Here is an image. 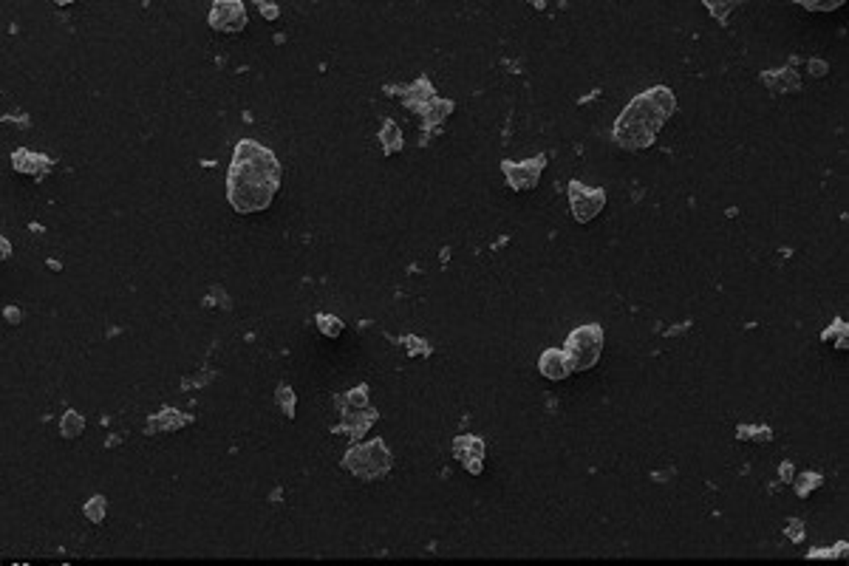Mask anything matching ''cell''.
<instances>
[{
  "instance_id": "6",
  "label": "cell",
  "mask_w": 849,
  "mask_h": 566,
  "mask_svg": "<svg viewBox=\"0 0 849 566\" xmlns=\"http://www.w3.org/2000/svg\"><path fill=\"white\" fill-rule=\"evenodd\" d=\"M566 193H570V207H572V216L575 221L586 224L592 221L595 216H600L603 207H606V190L603 187H589L578 179H572L566 184Z\"/></svg>"
},
{
  "instance_id": "27",
  "label": "cell",
  "mask_w": 849,
  "mask_h": 566,
  "mask_svg": "<svg viewBox=\"0 0 849 566\" xmlns=\"http://www.w3.org/2000/svg\"><path fill=\"white\" fill-rule=\"evenodd\" d=\"M739 4L736 0H728V4H717V0H705V9H711V15L714 18H719L722 23H728V15H731V9H736Z\"/></svg>"
},
{
  "instance_id": "9",
  "label": "cell",
  "mask_w": 849,
  "mask_h": 566,
  "mask_svg": "<svg viewBox=\"0 0 849 566\" xmlns=\"http://www.w3.org/2000/svg\"><path fill=\"white\" fill-rule=\"evenodd\" d=\"M453 456L462 462V467L473 476H478L484 470V439L481 436H456L453 439Z\"/></svg>"
},
{
  "instance_id": "33",
  "label": "cell",
  "mask_w": 849,
  "mask_h": 566,
  "mask_svg": "<svg viewBox=\"0 0 849 566\" xmlns=\"http://www.w3.org/2000/svg\"><path fill=\"white\" fill-rule=\"evenodd\" d=\"M258 9H261V15H263V18H269V20H275V18L280 15L275 4H263V0H261V4H258Z\"/></svg>"
},
{
  "instance_id": "17",
  "label": "cell",
  "mask_w": 849,
  "mask_h": 566,
  "mask_svg": "<svg viewBox=\"0 0 849 566\" xmlns=\"http://www.w3.org/2000/svg\"><path fill=\"white\" fill-rule=\"evenodd\" d=\"M450 113H453V102H450V99H439V97H436V99H434L428 108L422 111V119H424V125H428V127H439V125H442V122H445Z\"/></svg>"
},
{
  "instance_id": "29",
  "label": "cell",
  "mask_w": 849,
  "mask_h": 566,
  "mask_svg": "<svg viewBox=\"0 0 849 566\" xmlns=\"http://www.w3.org/2000/svg\"><path fill=\"white\" fill-rule=\"evenodd\" d=\"M787 535H790V541H804V524L801 521H787Z\"/></svg>"
},
{
  "instance_id": "19",
  "label": "cell",
  "mask_w": 849,
  "mask_h": 566,
  "mask_svg": "<svg viewBox=\"0 0 849 566\" xmlns=\"http://www.w3.org/2000/svg\"><path fill=\"white\" fill-rule=\"evenodd\" d=\"M275 399H277V408H280L283 416H287V419H295V413H298V396H295V391H292L287 382H280V385L275 388Z\"/></svg>"
},
{
  "instance_id": "4",
  "label": "cell",
  "mask_w": 849,
  "mask_h": 566,
  "mask_svg": "<svg viewBox=\"0 0 849 566\" xmlns=\"http://www.w3.org/2000/svg\"><path fill=\"white\" fill-rule=\"evenodd\" d=\"M603 345H606L603 326L600 323H586V326H578V329L570 331V337H566V343H563V351L572 363V371H589V368L598 366Z\"/></svg>"
},
{
  "instance_id": "26",
  "label": "cell",
  "mask_w": 849,
  "mask_h": 566,
  "mask_svg": "<svg viewBox=\"0 0 849 566\" xmlns=\"http://www.w3.org/2000/svg\"><path fill=\"white\" fill-rule=\"evenodd\" d=\"M799 6L810 12H835L843 6V0H799Z\"/></svg>"
},
{
  "instance_id": "20",
  "label": "cell",
  "mask_w": 849,
  "mask_h": 566,
  "mask_svg": "<svg viewBox=\"0 0 849 566\" xmlns=\"http://www.w3.org/2000/svg\"><path fill=\"white\" fill-rule=\"evenodd\" d=\"M337 405H340V410H357V408H368V385H357V388H351L348 394L337 396Z\"/></svg>"
},
{
  "instance_id": "30",
  "label": "cell",
  "mask_w": 849,
  "mask_h": 566,
  "mask_svg": "<svg viewBox=\"0 0 849 566\" xmlns=\"http://www.w3.org/2000/svg\"><path fill=\"white\" fill-rule=\"evenodd\" d=\"M807 68H810V74H813V77H824L827 71H829V65H827L824 60H810V62H807Z\"/></svg>"
},
{
  "instance_id": "31",
  "label": "cell",
  "mask_w": 849,
  "mask_h": 566,
  "mask_svg": "<svg viewBox=\"0 0 849 566\" xmlns=\"http://www.w3.org/2000/svg\"><path fill=\"white\" fill-rule=\"evenodd\" d=\"M402 343H405V345H410V348H413V351H410V354H428V343H422V340H416V337H405V340H402Z\"/></svg>"
},
{
  "instance_id": "12",
  "label": "cell",
  "mask_w": 849,
  "mask_h": 566,
  "mask_svg": "<svg viewBox=\"0 0 849 566\" xmlns=\"http://www.w3.org/2000/svg\"><path fill=\"white\" fill-rule=\"evenodd\" d=\"M12 165H15V170L18 173H26V176H37V179H43L51 167H54V159H48V156H43V153H34V151H29V148H18L15 153H12Z\"/></svg>"
},
{
  "instance_id": "18",
  "label": "cell",
  "mask_w": 849,
  "mask_h": 566,
  "mask_svg": "<svg viewBox=\"0 0 849 566\" xmlns=\"http://www.w3.org/2000/svg\"><path fill=\"white\" fill-rule=\"evenodd\" d=\"M83 431H85V416L77 413L74 408H68L62 413V419H60V436L62 439H77Z\"/></svg>"
},
{
  "instance_id": "16",
  "label": "cell",
  "mask_w": 849,
  "mask_h": 566,
  "mask_svg": "<svg viewBox=\"0 0 849 566\" xmlns=\"http://www.w3.org/2000/svg\"><path fill=\"white\" fill-rule=\"evenodd\" d=\"M380 145H382V153L385 156H394L396 151H402V130L394 119H385L382 127H380Z\"/></svg>"
},
{
  "instance_id": "13",
  "label": "cell",
  "mask_w": 849,
  "mask_h": 566,
  "mask_svg": "<svg viewBox=\"0 0 849 566\" xmlns=\"http://www.w3.org/2000/svg\"><path fill=\"white\" fill-rule=\"evenodd\" d=\"M434 99H436V91H434V85H431L428 77H419V80H413L410 85L402 88V102H405L413 113H419V116H422V111L428 108Z\"/></svg>"
},
{
  "instance_id": "34",
  "label": "cell",
  "mask_w": 849,
  "mask_h": 566,
  "mask_svg": "<svg viewBox=\"0 0 849 566\" xmlns=\"http://www.w3.org/2000/svg\"><path fill=\"white\" fill-rule=\"evenodd\" d=\"M778 478H782V481H790V478H793V464H790V462H782V467H778Z\"/></svg>"
},
{
  "instance_id": "7",
  "label": "cell",
  "mask_w": 849,
  "mask_h": 566,
  "mask_svg": "<svg viewBox=\"0 0 849 566\" xmlns=\"http://www.w3.org/2000/svg\"><path fill=\"white\" fill-rule=\"evenodd\" d=\"M546 167V156H532V159H524V162H510L504 159L502 162V173L507 179V187L516 190V193H527V190H535L538 181H541V173Z\"/></svg>"
},
{
  "instance_id": "2",
  "label": "cell",
  "mask_w": 849,
  "mask_h": 566,
  "mask_svg": "<svg viewBox=\"0 0 849 566\" xmlns=\"http://www.w3.org/2000/svg\"><path fill=\"white\" fill-rule=\"evenodd\" d=\"M233 179H249V181H266L280 187V165L269 148H263L255 139H241L235 145L230 173Z\"/></svg>"
},
{
  "instance_id": "25",
  "label": "cell",
  "mask_w": 849,
  "mask_h": 566,
  "mask_svg": "<svg viewBox=\"0 0 849 566\" xmlns=\"http://www.w3.org/2000/svg\"><path fill=\"white\" fill-rule=\"evenodd\" d=\"M832 337H838L832 345L841 348V351H846V320H843V317H838V320L829 326V331H824V340H832Z\"/></svg>"
},
{
  "instance_id": "5",
  "label": "cell",
  "mask_w": 849,
  "mask_h": 566,
  "mask_svg": "<svg viewBox=\"0 0 849 566\" xmlns=\"http://www.w3.org/2000/svg\"><path fill=\"white\" fill-rule=\"evenodd\" d=\"M275 193H277V184L227 176V201L233 204L235 212H241V216H252V212L269 209V204L275 201Z\"/></svg>"
},
{
  "instance_id": "10",
  "label": "cell",
  "mask_w": 849,
  "mask_h": 566,
  "mask_svg": "<svg viewBox=\"0 0 849 566\" xmlns=\"http://www.w3.org/2000/svg\"><path fill=\"white\" fill-rule=\"evenodd\" d=\"M380 419L377 408H357V410H343V422L334 424V434H348L354 442H360L366 436V431Z\"/></svg>"
},
{
  "instance_id": "28",
  "label": "cell",
  "mask_w": 849,
  "mask_h": 566,
  "mask_svg": "<svg viewBox=\"0 0 849 566\" xmlns=\"http://www.w3.org/2000/svg\"><path fill=\"white\" fill-rule=\"evenodd\" d=\"M846 549H849L846 544H838L835 549H810V555H807V558H810V560H818V558H835V552H841V558H843V552H846Z\"/></svg>"
},
{
  "instance_id": "11",
  "label": "cell",
  "mask_w": 849,
  "mask_h": 566,
  "mask_svg": "<svg viewBox=\"0 0 849 566\" xmlns=\"http://www.w3.org/2000/svg\"><path fill=\"white\" fill-rule=\"evenodd\" d=\"M538 371L546 380L558 382V380H566L572 374V363H570V357H566L563 348H544L541 357H538Z\"/></svg>"
},
{
  "instance_id": "15",
  "label": "cell",
  "mask_w": 849,
  "mask_h": 566,
  "mask_svg": "<svg viewBox=\"0 0 849 566\" xmlns=\"http://www.w3.org/2000/svg\"><path fill=\"white\" fill-rule=\"evenodd\" d=\"M193 416L184 413V410H176V408H162L156 416H151V422L145 424V434H165V431H179L184 424H190Z\"/></svg>"
},
{
  "instance_id": "3",
  "label": "cell",
  "mask_w": 849,
  "mask_h": 566,
  "mask_svg": "<svg viewBox=\"0 0 849 566\" xmlns=\"http://www.w3.org/2000/svg\"><path fill=\"white\" fill-rule=\"evenodd\" d=\"M391 464H394V456L388 450V445L382 439H371V442H360V445H351L343 456V467L357 476L363 481H377V478H385L391 473Z\"/></svg>"
},
{
  "instance_id": "32",
  "label": "cell",
  "mask_w": 849,
  "mask_h": 566,
  "mask_svg": "<svg viewBox=\"0 0 849 566\" xmlns=\"http://www.w3.org/2000/svg\"><path fill=\"white\" fill-rule=\"evenodd\" d=\"M4 317H6L12 326H18V323L23 320V312H20V309H15V306H6V309H4Z\"/></svg>"
},
{
  "instance_id": "14",
  "label": "cell",
  "mask_w": 849,
  "mask_h": 566,
  "mask_svg": "<svg viewBox=\"0 0 849 566\" xmlns=\"http://www.w3.org/2000/svg\"><path fill=\"white\" fill-rule=\"evenodd\" d=\"M761 83L773 91V94H796L801 88V77L793 65H785V68H775V71H764L761 74Z\"/></svg>"
},
{
  "instance_id": "23",
  "label": "cell",
  "mask_w": 849,
  "mask_h": 566,
  "mask_svg": "<svg viewBox=\"0 0 849 566\" xmlns=\"http://www.w3.org/2000/svg\"><path fill=\"white\" fill-rule=\"evenodd\" d=\"M315 323H317V329H320L323 337H331V340H334V337L343 334V320H340V317H331V315H323V312H320V315L315 317Z\"/></svg>"
},
{
  "instance_id": "8",
  "label": "cell",
  "mask_w": 849,
  "mask_h": 566,
  "mask_svg": "<svg viewBox=\"0 0 849 566\" xmlns=\"http://www.w3.org/2000/svg\"><path fill=\"white\" fill-rule=\"evenodd\" d=\"M247 6L241 0H216V4L209 6V29L212 32H221V34H241L247 29Z\"/></svg>"
},
{
  "instance_id": "35",
  "label": "cell",
  "mask_w": 849,
  "mask_h": 566,
  "mask_svg": "<svg viewBox=\"0 0 849 566\" xmlns=\"http://www.w3.org/2000/svg\"><path fill=\"white\" fill-rule=\"evenodd\" d=\"M9 255H12V244H9L6 238H4V241H0V258H4V261H9Z\"/></svg>"
},
{
  "instance_id": "22",
  "label": "cell",
  "mask_w": 849,
  "mask_h": 566,
  "mask_svg": "<svg viewBox=\"0 0 849 566\" xmlns=\"http://www.w3.org/2000/svg\"><path fill=\"white\" fill-rule=\"evenodd\" d=\"M83 513L91 524H102L105 516H108V499L105 495H91V499L85 502V507H83Z\"/></svg>"
},
{
  "instance_id": "21",
  "label": "cell",
  "mask_w": 849,
  "mask_h": 566,
  "mask_svg": "<svg viewBox=\"0 0 849 566\" xmlns=\"http://www.w3.org/2000/svg\"><path fill=\"white\" fill-rule=\"evenodd\" d=\"M736 439H742V442H770L773 431L767 428V424H739Z\"/></svg>"
},
{
  "instance_id": "1",
  "label": "cell",
  "mask_w": 849,
  "mask_h": 566,
  "mask_svg": "<svg viewBox=\"0 0 849 566\" xmlns=\"http://www.w3.org/2000/svg\"><path fill=\"white\" fill-rule=\"evenodd\" d=\"M677 97L665 85H654L651 91L634 97L628 108L614 122V142L626 151H646L654 145L660 127L674 116Z\"/></svg>"
},
{
  "instance_id": "24",
  "label": "cell",
  "mask_w": 849,
  "mask_h": 566,
  "mask_svg": "<svg viewBox=\"0 0 849 566\" xmlns=\"http://www.w3.org/2000/svg\"><path fill=\"white\" fill-rule=\"evenodd\" d=\"M821 481H824V476L821 473H801L799 476V481H796V492L801 495V499H807V495L813 492V490H818L821 487Z\"/></svg>"
}]
</instances>
